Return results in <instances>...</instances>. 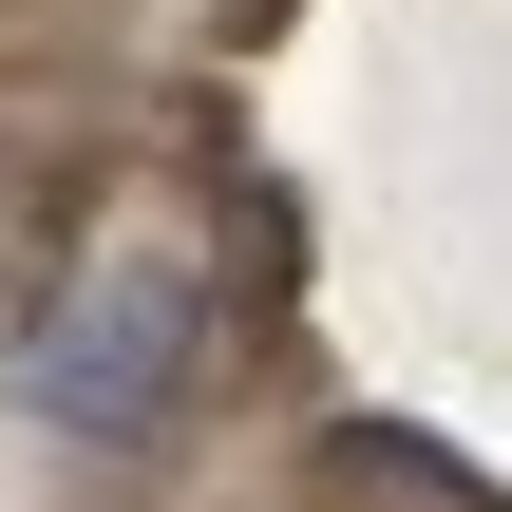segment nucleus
Here are the masks:
<instances>
[{"instance_id":"1","label":"nucleus","mask_w":512,"mask_h":512,"mask_svg":"<svg viewBox=\"0 0 512 512\" xmlns=\"http://www.w3.org/2000/svg\"><path fill=\"white\" fill-rule=\"evenodd\" d=\"M190 380H209V285H190L171 247H95V266L38 304V342H19V399H38L57 437H95V456L171 437Z\"/></svg>"}]
</instances>
